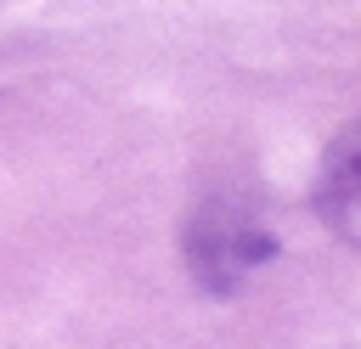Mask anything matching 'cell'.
I'll return each instance as SVG.
<instances>
[{"instance_id": "1", "label": "cell", "mask_w": 361, "mask_h": 349, "mask_svg": "<svg viewBox=\"0 0 361 349\" xmlns=\"http://www.w3.org/2000/svg\"><path fill=\"white\" fill-rule=\"evenodd\" d=\"M316 208L344 242L361 248V124H350L327 146L322 174H316Z\"/></svg>"}, {"instance_id": "2", "label": "cell", "mask_w": 361, "mask_h": 349, "mask_svg": "<svg viewBox=\"0 0 361 349\" xmlns=\"http://www.w3.org/2000/svg\"><path fill=\"white\" fill-rule=\"evenodd\" d=\"M271 253V236H259L254 225H243V220H209V225H197V236H192V265H197V276L209 281V287H237V276L248 270V265H259Z\"/></svg>"}]
</instances>
